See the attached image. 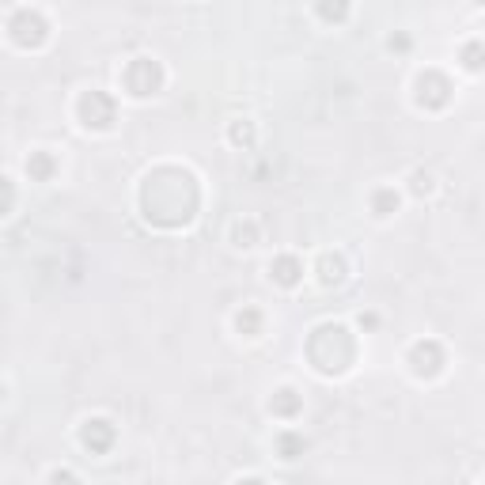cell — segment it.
<instances>
[{"instance_id": "cell-1", "label": "cell", "mask_w": 485, "mask_h": 485, "mask_svg": "<svg viewBox=\"0 0 485 485\" xmlns=\"http://www.w3.org/2000/svg\"><path fill=\"white\" fill-rule=\"evenodd\" d=\"M277 281H284V284L296 281V262H288V258H284V262L277 265Z\"/></svg>"}]
</instances>
